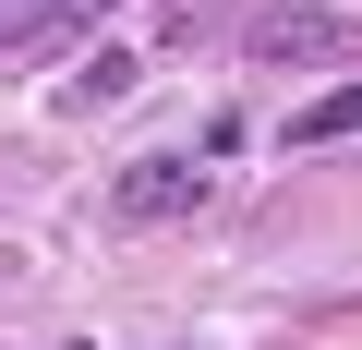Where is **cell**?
Returning a JSON list of instances; mask_svg holds the SVG:
<instances>
[{
    "mask_svg": "<svg viewBox=\"0 0 362 350\" xmlns=\"http://www.w3.org/2000/svg\"><path fill=\"white\" fill-rule=\"evenodd\" d=\"M362 25L338 13V0H278V13H254V61L266 73H314V61H350Z\"/></svg>",
    "mask_w": 362,
    "mask_h": 350,
    "instance_id": "1",
    "label": "cell"
},
{
    "mask_svg": "<svg viewBox=\"0 0 362 350\" xmlns=\"http://www.w3.org/2000/svg\"><path fill=\"white\" fill-rule=\"evenodd\" d=\"M109 206H121L133 230H145V218H194V206H206V169H194V157H133Z\"/></svg>",
    "mask_w": 362,
    "mask_h": 350,
    "instance_id": "2",
    "label": "cell"
},
{
    "mask_svg": "<svg viewBox=\"0 0 362 350\" xmlns=\"http://www.w3.org/2000/svg\"><path fill=\"white\" fill-rule=\"evenodd\" d=\"M121 85H133V49H97V61L73 73V97H61V109H121Z\"/></svg>",
    "mask_w": 362,
    "mask_h": 350,
    "instance_id": "3",
    "label": "cell"
},
{
    "mask_svg": "<svg viewBox=\"0 0 362 350\" xmlns=\"http://www.w3.org/2000/svg\"><path fill=\"white\" fill-rule=\"evenodd\" d=\"M338 133H362V85H338V97H314L290 121V145H338Z\"/></svg>",
    "mask_w": 362,
    "mask_h": 350,
    "instance_id": "4",
    "label": "cell"
},
{
    "mask_svg": "<svg viewBox=\"0 0 362 350\" xmlns=\"http://www.w3.org/2000/svg\"><path fill=\"white\" fill-rule=\"evenodd\" d=\"M61 350H73V338H61Z\"/></svg>",
    "mask_w": 362,
    "mask_h": 350,
    "instance_id": "5",
    "label": "cell"
}]
</instances>
